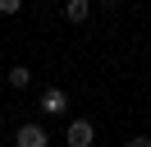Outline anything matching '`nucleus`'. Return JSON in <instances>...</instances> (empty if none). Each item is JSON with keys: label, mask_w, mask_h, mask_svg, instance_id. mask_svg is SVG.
Instances as JSON below:
<instances>
[{"label": "nucleus", "mask_w": 151, "mask_h": 147, "mask_svg": "<svg viewBox=\"0 0 151 147\" xmlns=\"http://www.w3.org/2000/svg\"><path fill=\"white\" fill-rule=\"evenodd\" d=\"M101 5H114V0H101Z\"/></svg>", "instance_id": "nucleus-8"}, {"label": "nucleus", "mask_w": 151, "mask_h": 147, "mask_svg": "<svg viewBox=\"0 0 151 147\" xmlns=\"http://www.w3.org/2000/svg\"><path fill=\"white\" fill-rule=\"evenodd\" d=\"M124 147H151V138H142V133H137V138H128Z\"/></svg>", "instance_id": "nucleus-7"}, {"label": "nucleus", "mask_w": 151, "mask_h": 147, "mask_svg": "<svg viewBox=\"0 0 151 147\" xmlns=\"http://www.w3.org/2000/svg\"><path fill=\"white\" fill-rule=\"evenodd\" d=\"M46 129L41 124H19V133H14V147H46Z\"/></svg>", "instance_id": "nucleus-1"}, {"label": "nucleus", "mask_w": 151, "mask_h": 147, "mask_svg": "<svg viewBox=\"0 0 151 147\" xmlns=\"http://www.w3.org/2000/svg\"><path fill=\"white\" fill-rule=\"evenodd\" d=\"M23 9V0H0V14H19Z\"/></svg>", "instance_id": "nucleus-6"}, {"label": "nucleus", "mask_w": 151, "mask_h": 147, "mask_svg": "<svg viewBox=\"0 0 151 147\" xmlns=\"http://www.w3.org/2000/svg\"><path fill=\"white\" fill-rule=\"evenodd\" d=\"M41 110H50V115H64V110H69V97H64L60 87H50L46 97H41Z\"/></svg>", "instance_id": "nucleus-3"}, {"label": "nucleus", "mask_w": 151, "mask_h": 147, "mask_svg": "<svg viewBox=\"0 0 151 147\" xmlns=\"http://www.w3.org/2000/svg\"><path fill=\"white\" fill-rule=\"evenodd\" d=\"M64 18L69 23H83L87 18V0H64Z\"/></svg>", "instance_id": "nucleus-4"}, {"label": "nucleus", "mask_w": 151, "mask_h": 147, "mask_svg": "<svg viewBox=\"0 0 151 147\" xmlns=\"http://www.w3.org/2000/svg\"><path fill=\"white\" fill-rule=\"evenodd\" d=\"M28 83H32L28 64H14V69H9V87H28Z\"/></svg>", "instance_id": "nucleus-5"}, {"label": "nucleus", "mask_w": 151, "mask_h": 147, "mask_svg": "<svg viewBox=\"0 0 151 147\" xmlns=\"http://www.w3.org/2000/svg\"><path fill=\"white\" fill-rule=\"evenodd\" d=\"M64 143L69 147H92V124H87V119H73L69 133H64Z\"/></svg>", "instance_id": "nucleus-2"}]
</instances>
